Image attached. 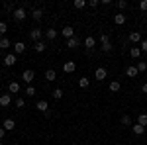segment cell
I'll return each instance as SVG.
<instances>
[{
  "label": "cell",
  "instance_id": "9a60e30c",
  "mask_svg": "<svg viewBox=\"0 0 147 145\" xmlns=\"http://www.w3.org/2000/svg\"><path fill=\"white\" fill-rule=\"evenodd\" d=\"M35 108L39 112H49V104H47V100H37L35 102Z\"/></svg>",
  "mask_w": 147,
  "mask_h": 145
},
{
  "label": "cell",
  "instance_id": "9c48e42d",
  "mask_svg": "<svg viewBox=\"0 0 147 145\" xmlns=\"http://www.w3.org/2000/svg\"><path fill=\"white\" fill-rule=\"evenodd\" d=\"M4 65H6V67L16 65V55H14V53H6V55H4Z\"/></svg>",
  "mask_w": 147,
  "mask_h": 145
},
{
  "label": "cell",
  "instance_id": "52a82bcc",
  "mask_svg": "<svg viewBox=\"0 0 147 145\" xmlns=\"http://www.w3.org/2000/svg\"><path fill=\"white\" fill-rule=\"evenodd\" d=\"M12 49H14V55H22L24 51H26V43L24 41H16V43L12 45Z\"/></svg>",
  "mask_w": 147,
  "mask_h": 145
},
{
  "label": "cell",
  "instance_id": "5bb4252c",
  "mask_svg": "<svg viewBox=\"0 0 147 145\" xmlns=\"http://www.w3.org/2000/svg\"><path fill=\"white\" fill-rule=\"evenodd\" d=\"M79 45H80V39L77 37V35H75V37H71V39H67V47H69V49H77Z\"/></svg>",
  "mask_w": 147,
  "mask_h": 145
},
{
  "label": "cell",
  "instance_id": "6da1fadb",
  "mask_svg": "<svg viewBox=\"0 0 147 145\" xmlns=\"http://www.w3.org/2000/svg\"><path fill=\"white\" fill-rule=\"evenodd\" d=\"M12 16H14V20H16V22H24V20L28 18V12H26L24 6H20V8H16V10H14Z\"/></svg>",
  "mask_w": 147,
  "mask_h": 145
},
{
  "label": "cell",
  "instance_id": "8fae6325",
  "mask_svg": "<svg viewBox=\"0 0 147 145\" xmlns=\"http://www.w3.org/2000/svg\"><path fill=\"white\" fill-rule=\"evenodd\" d=\"M57 35H59V32H57L55 28H49V30H45V37L49 39V41H55Z\"/></svg>",
  "mask_w": 147,
  "mask_h": 145
},
{
  "label": "cell",
  "instance_id": "60d3db41",
  "mask_svg": "<svg viewBox=\"0 0 147 145\" xmlns=\"http://www.w3.org/2000/svg\"><path fill=\"white\" fill-rule=\"evenodd\" d=\"M88 6H90V8H96V6H98V0H90Z\"/></svg>",
  "mask_w": 147,
  "mask_h": 145
},
{
  "label": "cell",
  "instance_id": "ab89813d",
  "mask_svg": "<svg viewBox=\"0 0 147 145\" xmlns=\"http://www.w3.org/2000/svg\"><path fill=\"white\" fill-rule=\"evenodd\" d=\"M4 10H6V12H12V14H14V10H16V8H14L12 4H4Z\"/></svg>",
  "mask_w": 147,
  "mask_h": 145
},
{
  "label": "cell",
  "instance_id": "83f0119b",
  "mask_svg": "<svg viewBox=\"0 0 147 145\" xmlns=\"http://www.w3.org/2000/svg\"><path fill=\"white\" fill-rule=\"evenodd\" d=\"M122 125H129V127H131V125H134V123H131V116L124 114V116H122Z\"/></svg>",
  "mask_w": 147,
  "mask_h": 145
},
{
  "label": "cell",
  "instance_id": "b9f144b4",
  "mask_svg": "<svg viewBox=\"0 0 147 145\" xmlns=\"http://www.w3.org/2000/svg\"><path fill=\"white\" fill-rule=\"evenodd\" d=\"M4 135H6V129H4V127H2V125H0V139H2V137H4Z\"/></svg>",
  "mask_w": 147,
  "mask_h": 145
},
{
  "label": "cell",
  "instance_id": "8992f818",
  "mask_svg": "<svg viewBox=\"0 0 147 145\" xmlns=\"http://www.w3.org/2000/svg\"><path fill=\"white\" fill-rule=\"evenodd\" d=\"M63 71H65L67 75H73V73L77 71V63H75V61H67V63H63Z\"/></svg>",
  "mask_w": 147,
  "mask_h": 145
},
{
  "label": "cell",
  "instance_id": "ee69618b",
  "mask_svg": "<svg viewBox=\"0 0 147 145\" xmlns=\"http://www.w3.org/2000/svg\"><path fill=\"white\" fill-rule=\"evenodd\" d=\"M86 145H92V143H86Z\"/></svg>",
  "mask_w": 147,
  "mask_h": 145
},
{
  "label": "cell",
  "instance_id": "7a4b0ae2",
  "mask_svg": "<svg viewBox=\"0 0 147 145\" xmlns=\"http://www.w3.org/2000/svg\"><path fill=\"white\" fill-rule=\"evenodd\" d=\"M41 37H43V30L41 28H34V30H30V39L37 43V41H41Z\"/></svg>",
  "mask_w": 147,
  "mask_h": 145
},
{
  "label": "cell",
  "instance_id": "7bdbcfd3",
  "mask_svg": "<svg viewBox=\"0 0 147 145\" xmlns=\"http://www.w3.org/2000/svg\"><path fill=\"white\" fill-rule=\"evenodd\" d=\"M141 90H143V92L147 94V82H143V84H141Z\"/></svg>",
  "mask_w": 147,
  "mask_h": 145
},
{
  "label": "cell",
  "instance_id": "2e32d148",
  "mask_svg": "<svg viewBox=\"0 0 147 145\" xmlns=\"http://www.w3.org/2000/svg\"><path fill=\"white\" fill-rule=\"evenodd\" d=\"M114 24H116V26H124V24H125V14L118 12V14L114 16Z\"/></svg>",
  "mask_w": 147,
  "mask_h": 145
},
{
  "label": "cell",
  "instance_id": "74e56055",
  "mask_svg": "<svg viewBox=\"0 0 147 145\" xmlns=\"http://www.w3.org/2000/svg\"><path fill=\"white\" fill-rule=\"evenodd\" d=\"M6 32H8V26H6V22H0V34L4 35Z\"/></svg>",
  "mask_w": 147,
  "mask_h": 145
},
{
  "label": "cell",
  "instance_id": "d4e9b609",
  "mask_svg": "<svg viewBox=\"0 0 147 145\" xmlns=\"http://www.w3.org/2000/svg\"><path fill=\"white\" fill-rule=\"evenodd\" d=\"M45 47H47V45L43 43V41H37V43H34L35 53H43V51H45Z\"/></svg>",
  "mask_w": 147,
  "mask_h": 145
},
{
  "label": "cell",
  "instance_id": "4fadbf2b",
  "mask_svg": "<svg viewBox=\"0 0 147 145\" xmlns=\"http://www.w3.org/2000/svg\"><path fill=\"white\" fill-rule=\"evenodd\" d=\"M2 127H4L6 132H12V129L16 127V122H14L12 118H6V120H4V123H2Z\"/></svg>",
  "mask_w": 147,
  "mask_h": 145
},
{
  "label": "cell",
  "instance_id": "4316f807",
  "mask_svg": "<svg viewBox=\"0 0 147 145\" xmlns=\"http://www.w3.org/2000/svg\"><path fill=\"white\" fill-rule=\"evenodd\" d=\"M88 84H90V78H86V77L79 78V86L80 88H88Z\"/></svg>",
  "mask_w": 147,
  "mask_h": 145
},
{
  "label": "cell",
  "instance_id": "ffe728a7",
  "mask_svg": "<svg viewBox=\"0 0 147 145\" xmlns=\"http://www.w3.org/2000/svg\"><path fill=\"white\" fill-rule=\"evenodd\" d=\"M131 132H134L136 135H143V134H145V127L139 125V123H134V125H131Z\"/></svg>",
  "mask_w": 147,
  "mask_h": 145
},
{
  "label": "cell",
  "instance_id": "f1b7e54d",
  "mask_svg": "<svg viewBox=\"0 0 147 145\" xmlns=\"http://www.w3.org/2000/svg\"><path fill=\"white\" fill-rule=\"evenodd\" d=\"M84 6H86V0H75V8L77 10H82Z\"/></svg>",
  "mask_w": 147,
  "mask_h": 145
},
{
  "label": "cell",
  "instance_id": "cb8c5ba5",
  "mask_svg": "<svg viewBox=\"0 0 147 145\" xmlns=\"http://www.w3.org/2000/svg\"><path fill=\"white\" fill-rule=\"evenodd\" d=\"M0 47H2L4 51H6V49H10V47H12L10 39H8V37H0Z\"/></svg>",
  "mask_w": 147,
  "mask_h": 145
},
{
  "label": "cell",
  "instance_id": "ac0fdd59",
  "mask_svg": "<svg viewBox=\"0 0 147 145\" xmlns=\"http://www.w3.org/2000/svg\"><path fill=\"white\" fill-rule=\"evenodd\" d=\"M32 18H34L35 22H39V20L43 18V10H41V8H34V10H32Z\"/></svg>",
  "mask_w": 147,
  "mask_h": 145
},
{
  "label": "cell",
  "instance_id": "f35d334b",
  "mask_svg": "<svg viewBox=\"0 0 147 145\" xmlns=\"http://www.w3.org/2000/svg\"><path fill=\"white\" fill-rule=\"evenodd\" d=\"M139 10L147 12V0H141V2H139Z\"/></svg>",
  "mask_w": 147,
  "mask_h": 145
},
{
  "label": "cell",
  "instance_id": "484cf974",
  "mask_svg": "<svg viewBox=\"0 0 147 145\" xmlns=\"http://www.w3.org/2000/svg\"><path fill=\"white\" fill-rule=\"evenodd\" d=\"M129 55H131V59H139L141 49H139V47H131V49H129Z\"/></svg>",
  "mask_w": 147,
  "mask_h": 145
},
{
  "label": "cell",
  "instance_id": "5b68a950",
  "mask_svg": "<svg viewBox=\"0 0 147 145\" xmlns=\"http://www.w3.org/2000/svg\"><path fill=\"white\" fill-rule=\"evenodd\" d=\"M59 34L63 35L65 39H71V37H75V28H73V26H65V28H63Z\"/></svg>",
  "mask_w": 147,
  "mask_h": 145
},
{
  "label": "cell",
  "instance_id": "7402d4cb",
  "mask_svg": "<svg viewBox=\"0 0 147 145\" xmlns=\"http://www.w3.org/2000/svg\"><path fill=\"white\" fill-rule=\"evenodd\" d=\"M108 88H110V92H120L122 90V84H120V80H112Z\"/></svg>",
  "mask_w": 147,
  "mask_h": 145
},
{
  "label": "cell",
  "instance_id": "1f68e13d",
  "mask_svg": "<svg viewBox=\"0 0 147 145\" xmlns=\"http://www.w3.org/2000/svg\"><path fill=\"white\" fill-rule=\"evenodd\" d=\"M14 104H16V108H24V106H26V100H24L22 96H18V98H16V102H14Z\"/></svg>",
  "mask_w": 147,
  "mask_h": 145
},
{
  "label": "cell",
  "instance_id": "ba28073f",
  "mask_svg": "<svg viewBox=\"0 0 147 145\" xmlns=\"http://www.w3.org/2000/svg\"><path fill=\"white\" fill-rule=\"evenodd\" d=\"M12 104V94H0V106L2 108H8Z\"/></svg>",
  "mask_w": 147,
  "mask_h": 145
},
{
  "label": "cell",
  "instance_id": "44dd1931",
  "mask_svg": "<svg viewBox=\"0 0 147 145\" xmlns=\"http://www.w3.org/2000/svg\"><path fill=\"white\" fill-rule=\"evenodd\" d=\"M137 73H139V71H137V67H134V65H129V67L125 69V75H127V77H129V78L137 77Z\"/></svg>",
  "mask_w": 147,
  "mask_h": 145
},
{
  "label": "cell",
  "instance_id": "836d02e7",
  "mask_svg": "<svg viewBox=\"0 0 147 145\" xmlns=\"http://www.w3.org/2000/svg\"><path fill=\"white\" fill-rule=\"evenodd\" d=\"M100 49H102V51H104V53H110V51H112V49H114V45H112V43H106V45H102Z\"/></svg>",
  "mask_w": 147,
  "mask_h": 145
},
{
  "label": "cell",
  "instance_id": "603a6c76",
  "mask_svg": "<svg viewBox=\"0 0 147 145\" xmlns=\"http://www.w3.org/2000/svg\"><path fill=\"white\" fill-rule=\"evenodd\" d=\"M137 123L143 125V127H147V114H145V112H141V114L137 116Z\"/></svg>",
  "mask_w": 147,
  "mask_h": 145
},
{
  "label": "cell",
  "instance_id": "d6986e66",
  "mask_svg": "<svg viewBox=\"0 0 147 145\" xmlns=\"http://www.w3.org/2000/svg\"><path fill=\"white\" fill-rule=\"evenodd\" d=\"M45 80H49V82L57 80V73L53 71V69H47V71H45Z\"/></svg>",
  "mask_w": 147,
  "mask_h": 145
},
{
  "label": "cell",
  "instance_id": "4dcf8cb0",
  "mask_svg": "<svg viewBox=\"0 0 147 145\" xmlns=\"http://www.w3.org/2000/svg\"><path fill=\"white\" fill-rule=\"evenodd\" d=\"M24 94H26V96H35V86H32V84H30V86L26 88V92H24Z\"/></svg>",
  "mask_w": 147,
  "mask_h": 145
},
{
  "label": "cell",
  "instance_id": "8d00e7d4",
  "mask_svg": "<svg viewBox=\"0 0 147 145\" xmlns=\"http://www.w3.org/2000/svg\"><path fill=\"white\" fill-rule=\"evenodd\" d=\"M139 49H141L143 53H147V39H141V43H139Z\"/></svg>",
  "mask_w": 147,
  "mask_h": 145
},
{
  "label": "cell",
  "instance_id": "e0dca14e",
  "mask_svg": "<svg viewBox=\"0 0 147 145\" xmlns=\"http://www.w3.org/2000/svg\"><path fill=\"white\" fill-rule=\"evenodd\" d=\"M8 92H10V94H18V92H20V82L12 80L10 84H8Z\"/></svg>",
  "mask_w": 147,
  "mask_h": 145
},
{
  "label": "cell",
  "instance_id": "277c9868",
  "mask_svg": "<svg viewBox=\"0 0 147 145\" xmlns=\"http://www.w3.org/2000/svg\"><path fill=\"white\" fill-rule=\"evenodd\" d=\"M106 77H108V71H106V67H98L96 71H94V78H96L98 82H102Z\"/></svg>",
  "mask_w": 147,
  "mask_h": 145
},
{
  "label": "cell",
  "instance_id": "f546056e",
  "mask_svg": "<svg viewBox=\"0 0 147 145\" xmlns=\"http://www.w3.org/2000/svg\"><path fill=\"white\" fill-rule=\"evenodd\" d=\"M53 98H55V100H61V98H63V90L55 88V90H53Z\"/></svg>",
  "mask_w": 147,
  "mask_h": 145
},
{
  "label": "cell",
  "instance_id": "30bf717a",
  "mask_svg": "<svg viewBox=\"0 0 147 145\" xmlns=\"http://www.w3.org/2000/svg\"><path fill=\"white\" fill-rule=\"evenodd\" d=\"M127 39L131 41V45H136V43H141V34H139V32H131V34L127 35Z\"/></svg>",
  "mask_w": 147,
  "mask_h": 145
},
{
  "label": "cell",
  "instance_id": "d6a6232c",
  "mask_svg": "<svg viewBox=\"0 0 147 145\" xmlns=\"http://www.w3.org/2000/svg\"><path fill=\"white\" fill-rule=\"evenodd\" d=\"M100 43H102V45L110 43V37H108V34H100Z\"/></svg>",
  "mask_w": 147,
  "mask_h": 145
},
{
  "label": "cell",
  "instance_id": "d590c367",
  "mask_svg": "<svg viewBox=\"0 0 147 145\" xmlns=\"http://www.w3.org/2000/svg\"><path fill=\"white\" fill-rule=\"evenodd\" d=\"M118 8L120 10H125L127 8V0H118Z\"/></svg>",
  "mask_w": 147,
  "mask_h": 145
},
{
  "label": "cell",
  "instance_id": "e575fe53",
  "mask_svg": "<svg viewBox=\"0 0 147 145\" xmlns=\"http://www.w3.org/2000/svg\"><path fill=\"white\" fill-rule=\"evenodd\" d=\"M136 67H137V71H139V73H145V71H147V63H137Z\"/></svg>",
  "mask_w": 147,
  "mask_h": 145
},
{
  "label": "cell",
  "instance_id": "3957f363",
  "mask_svg": "<svg viewBox=\"0 0 147 145\" xmlns=\"http://www.w3.org/2000/svg\"><path fill=\"white\" fill-rule=\"evenodd\" d=\"M34 78H35V73L32 71V69H28V71H24V73H22V80L28 84V86L34 82Z\"/></svg>",
  "mask_w": 147,
  "mask_h": 145
},
{
  "label": "cell",
  "instance_id": "7c38bea8",
  "mask_svg": "<svg viewBox=\"0 0 147 145\" xmlns=\"http://www.w3.org/2000/svg\"><path fill=\"white\" fill-rule=\"evenodd\" d=\"M84 47H86V49H94V47H96V39H94L92 35H86V37H84Z\"/></svg>",
  "mask_w": 147,
  "mask_h": 145
}]
</instances>
